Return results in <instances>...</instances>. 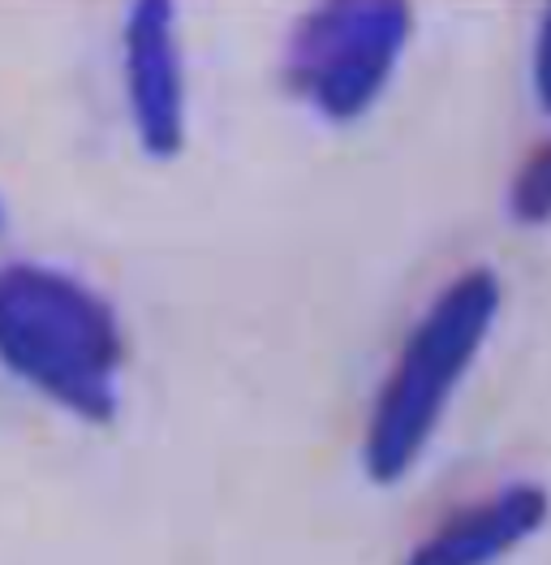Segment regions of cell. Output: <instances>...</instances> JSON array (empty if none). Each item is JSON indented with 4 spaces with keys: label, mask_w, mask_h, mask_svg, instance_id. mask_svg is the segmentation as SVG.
<instances>
[{
    "label": "cell",
    "mask_w": 551,
    "mask_h": 565,
    "mask_svg": "<svg viewBox=\"0 0 551 565\" xmlns=\"http://www.w3.org/2000/svg\"><path fill=\"white\" fill-rule=\"evenodd\" d=\"M0 359L91 424L117 415V320L65 273L35 264L0 273Z\"/></svg>",
    "instance_id": "obj_1"
},
{
    "label": "cell",
    "mask_w": 551,
    "mask_h": 565,
    "mask_svg": "<svg viewBox=\"0 0 551 565\" xmlns=\"http://www.w3.org/2000/svg\"><path fill=\"white\" fill-rule=\"evenodd\" d=\"M500 316V281L491 268H469L440 298L406 337L392 372L379 388L370 411L363 462L375 483H397L422 458L426 440L444 419L461 376L478 359L487 332Z\"/></svg>",
    "instance_id": "obj_2"
},
{
    "label": "cell",
    "mask_w": 551,
    "mask_h": 565,
    "mask_svg": "<svg viewBox=\"0 0 551 565\" xmlns=\"http://www.w3.org/2000/svg\"><path fill=\"white\" fill-rule=\"evenodd\" d=\"M410 40V9L401 4H332L311 13L289 47L298 92L332 121L363 117Z\"/></svg>",
    "instance_id": "obj_3"
},
{
    "label": "cell",
    "mask_w": 551,
    "mask_h": 565,
    "mask_svg": "<svg viewBox=\"0 0 551 565\" xmlns=\"http://www.w3.org/2000/svg\"><path fill=\"white\" fill-rule=\"evenodd\" d=\"M173 4H134L126 22V87L138 142L169 160L185 142L182 56L173 40Z\"/></svg>",
    "instance_id": "obj_4"
},
{
    "label": "cell",
    "mask_w": 551,
    "mask_h": 565,
    "mask_svg": "<svg viewBox=\"0 0 551 565\" xmlns=\"http://www.w3.org/2000/svg\"><path fill=\"white\" fill-rule=\"evenodd\" d=\"M548 514V497L534 483H508L496 497L457 510L444 526H435L406 565H491L512 544L534 535Z\"/></svg>",
    "instance_id": "obj_5"
},
{
    "label": "cell",
    "mask_w": 551,
    "mask_h": 565,
    "mask_svg": "<svg viewBox=\"0 0 551 565\" xmlns=\"http://www.w3.org/2000/svg\"><path fill=\"white\" fill-rule=\"evenodd\" d=\"M512 216L517 221H548V147H539L521 169H517V182H512Z\"/></svg>",
    "instance_id": "obj_6"
}]
</instances>
